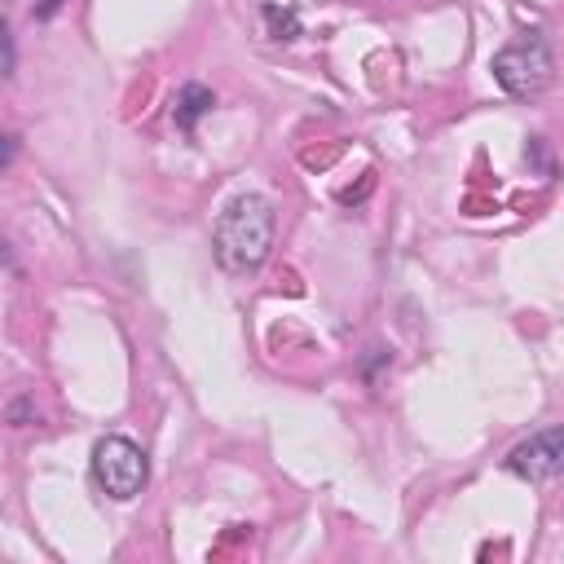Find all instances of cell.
<instances>
[{
    "label": "cell",
    "instance_id": "1",
    "mask_svg": "<svg viewBox=\"0 0 564 564\" xmlns=\"http://www.w3.org/2000/svg\"><path fill=\"white\" fill-rule=\"evenodd\" d=\"M273 203L264 194H238L225 203V212L216 216V229H212V247H216V260L225 273L234 278H247L256 273L264 260H269V247H273Z\"/></svg>",
    "mask_w": 564,
    "mask_h": 564
},
{
    "label": "cell",
    "instance_id": "2",
    "mask_svg": "<svg viewBox=\"0 0 564 564\" xmlns=\"http://www.w3.org/2000/svg\"><path fill=\"white\" fill-rule=\"evenodd\" d=\"M145 476H150V463L141 454L137 441L128 436H101L93 445V480L106 489V498L115 502H128L145 489Z\"/></svg>",
    "mask_w": 564,
    "mask_h": 564
},
{
    "label": "cell",
    "instance_id": "3",
    "mask_svg": "<svg viewBox=\"0 0 564 564\" xmlns=\"http://www.w3.org/2000/svg\"><path fill=\"white\" fill-rule=\"evenodd\" d=\"M494 79L502 84V93L511 97H533L546 88L551 79V48L542 40V31H529L524 40L507 44L498 57H494Z\"/></svg>",
    "mask_w": 564,
    "mask_h": 564
},
{
    "label": "cell",
    "instance_id": "4",
    "mask_svg": "<svg viewBox=\"0 0 564 564\" xmlns=\"http://www.w3.org/2000/svg\"><path fill=\"white\" fill-rule=\"evenodd\" d=\"M560 467H564V432L560 427H542L538 436L520 441L507 454V471H516L529 485H542V480L560 476Z\"/></svg>",
    "mask_w": 564,
    "mask_h": 564
},
{
    "label": "cell",
    "instance_id": "5",
    "mask_svg": "<svg viewBox=\"0 0 564 564\" xmlns=\"http://www.w3.org/2000/svg\"><path fill=\"white\" fill-rule=\"evenodd\" d=\"M212 106H216L212 88H203V84H185V88L176 93L172 119H176V128H181V132H194V128H198V119H203Z\"/></svg>",
    "mask_w": 564,
    "mask_h": 564
},
{
    "label": "cell",
    "instance_id": "6",
    "mask_svg": "<svg viewBox=\"0 0 564 564\" xmlns=\"http://www.w3.org/2000/svg\"><path fill=\"white\" fill-rule=\"evenodd\" d=\"M260 18H264V35L278 44H291L300 35V9L295 4H264Z\"/></svg>",
    "mask_w": 564,
    "mask_h": 564
},
{
    "label": "cell",
    "instance_id": "7",
    "mask_svg": "<svg viewBox=\"0 0 564 564\" xmlns=\"http://www.w3.org/2000/svg\"><path fill=\"white\" fill-rule=\"evenodd\" d=\"M9 70H13V35H9V26L0 18V75H9Z\"/></svg>",
    "mask_w": 564,
    "mask_h": 564
},
{
    "label": "cell",
    "instance_id": "8",
    "mask_svg": "<svg viewBox=\"0 0 564 564\" xmlns=\"http://www.w3.org/2000/svg\"><path fill=\"white\" fill-rule=\"evenodd\" d=\"M13 154H18V141L0 132V167H9V163H13Z\"/></svg>",
    "mask_w": 564,
    "mask_h": 564
},
{
    "label": "cell",
    "instance_id": "9",
    "mask_svg": "<svg viewBox=\"0 0 564 564\" xmlns=\"http://www.w3.org/2000/svg\"><path fill=\"white\" fill-rule=\"evenodd\" d=\"M57 4H62V0H40V13L48 18V13H57Z\"/></svg>",
    "mask_w": 564,
    "mask_h": 564
},
{
    "label": "cell",
    "instance_id": "10",
    "mask_svg": "<svg viewBox=\"0 0 564 564\" xmlns=\"http://www.w3.org/2000/svg\"><path fill=\"white\" fill-rule=\"evenodd\" d=\"M0 260H4V242H0Z\"/></svg>",
    "mask_w": 564,
    "mask_h": 564
}]
</instances>
